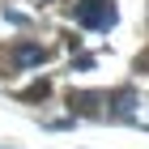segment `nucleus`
<instances>
[{"label":"nucleus","mask_w":149,"mask_h":149,"mask_svg":"<svg viewBox=\"0 0 149 149\" xmlns=\"http://www.w3.org/2000/svg\"><path fill=\"white\" fill-rule=\"evenodd\" d=\"M77 22L90 30H111L115 26V4L111 0H81L77 4Z\"/></svg>","instance_id":"f257e3e1"},{"label":"nucleus","mask_w":149,"mask_h":149,"mask_svg":"<svg viewBox=\"0 0 149 149\" xmlns=\"http://www.w3.org/2000/svg\"><path fill=\"white\" fill-rule=\"evenodd\" d=\"M47 60V47H38V43H17L13 47V64L17 68H30V64H43Z\"/></svg>","instance_id":"f03ea898"},{"label":"nucleus","mask_w":149,"mask_h":149,"mask_svg":"<svg viewBox=\"0 0 149 149\" xmlns=\"http://www.w3.org/2000/svg\"><path fill=\"white\" fill-rule=\"evenodd\" d=\"M132 107H136V94L132 90H115L111 94V111L115 115H132Z\"/></svg>","instance_id":"7ed1b4c3"},{"label":"nucleus","mask_w":149,"mask_h":149,"mask_svg":"<svg viewBox=\"0 0 149 149\" xmlns=\"http://www.w3.org/2000/svg\"><path fill=\"white\" fill-rule=\"evenodd\" d=\"M68 102H72V111H81V115H94V111H98V94H72Z\"/></svg>","instance_id":"20e7f679"},{"label":"nucleus","mask_w":149,"mask_h":149,"mask_svg":"<svg viewBox=\"0 0 149 149\" xmlns=\"http://www.w3.org/2000/svg\"><path fill=\"white\" fill-rule=\"evenodd\" d=\"M47 94H51V85H47V81H34V85L26 90V98H47Z\"/></svg>","instance_id":"39448f33"}]
</instances>
